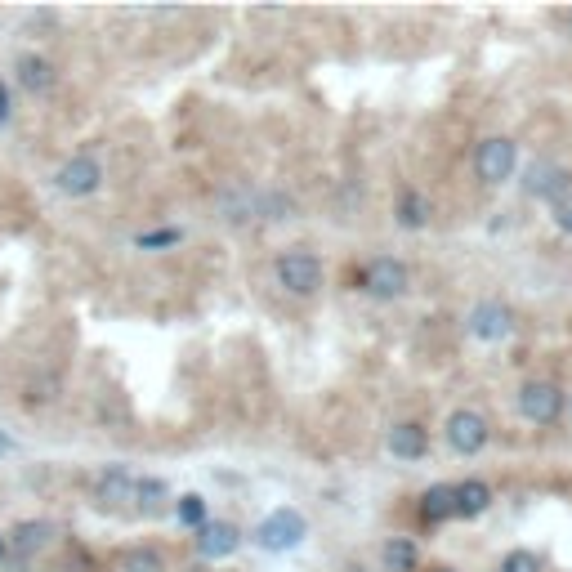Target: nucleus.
I'll use <instances>...</instances> for the list:
<instances>
[{
    "label": "nucleus",
    "instance_id": "412c9836",
    "mask_svg": "<svg viewBox=\"0 0 572 572\" xmlns=\"http://www.w3.org/2000/svg\"><path fill=\"white\" fill-rule=\"evenodd\" d=\"M121 572H166V559L148 546H135V550H126V559H121Z\"/></svg>",
    "mask_w": 572,
    "mask_h": 572
},
{
    "label": "nucleus",
    "instance_id": "4468645a",
    "mask_svg": "<svg viewBox=\"0 0 572 572\" xmlns=\"http://www.w3.org/2000/svg\"><path fill=\"white\" fill-rule=\"evenodd\" d=\"M14 72H18V85H23V90H32V94L54 90V63L45 59V54H18Z\"/></svg>",
    "mask_w": 572,
    "mask_h": 572
},
{
    "label": "nucleus",
    "instance_id": "f3484780",
    "mask_svg": "<svg viewBox=\"0 0 572 572\" xmlns=\"http://www.w3.org/2000/svg\"><path fill=\"white\" fill-rule=\"evenodd\" d=\"M380 559H385L389 572H416V564H421V550H416L412 537H389L385 550H380Z\"/></svg>",
    "mask_w": 572,
    "mask_h": 572
},
{
    "label": "nucleus",
    "instance_id": "f257e3e1",
    "mask_svg": "<svg viewBox=\"0 0 572 572\" xmlns=\"http://www.w3.org/2000/svg\"><path fill=\"white\" fill-rule=\"evenodd\" d=\"M514 407H519V416L528 425H555L559 416L568 412V394L559 389V380H523L519 394H514Z\"/></svg>",
    "mask_w": 572,
    "mask_h": 572
},
{
    "label": "nucleus",
    "instance_id": "6ab92c4d",
    "mask_svg": "<svg viewBox=\"0 0 572 572\" xmlns=\"http://www.w3.org/2000/svg\"><path fill=\"white\" fill-rule=\"evenodd\" d=\"M166 501H170V488H166L161 479H139V483H135V505H139V510L157 514Z\"/></svg>",
    "mask_w": 572,
    "mask_h": 572
},
{
    "label": "nucleus",
    "instance_id": "c756f323",
    "mask_svg": "<svg viewBox=\"0 0 572 572\" xmlns=\"http://www.w3.org/2000/svg\"><path fill=\"white\" fill-rule=\"evenodd\" d=\"M438 572H456V568H438Z\"/></svg>",
    "mask_w": 572,
    "mask_h": 572
},
{
    "label": "nucleus",
    "instance_id": "393cba45",
    "mask_svg": "<svg viewBox=\"0 0 572 572\" xmlns=\"http://www.w3.org/2000/svg\"><path fill=\"white\" fill-rule=\"evenodd\" d=\"M9 117H14V94H9V85L0 81V126H9Z\"/></svg>",
    "mask_w": 572,
    "mask_h": 572
},
{
    "label": "nucleus",
    "instance_id": "9b49d317",
    "mask_svg": "<svg viewBox=\"0 0 572 572\" xmlns=\"http://www.w3.org/2000/svg\"><path fill=\"white\" fill-rule=\"evenodd\" d=\"M54 537H59V528H54L50 519H23L9 532V555L32 559V555H41V550H50Z\"/></svg>",
    "mask_w": 572,
    "mask_h": 572
},
{
    "label": "nucleus",
    "instance_id": "dca6fc26",
    "mask_svg": "<svg viewBox=\"0 0 572 572\" xmlns=\"http://www.w3.org/2000/svg\"><path fill=\"white\" fill-rule=\"evenodd\" d=\"M456 514V483H434V488H425L421 497V519L425 523H443Z\"/></svg>",
    "mask_w": 572,
    "mask_h": 572
},
{
    "label": "nucleus",
    "instance_id": "c85d7f7f",
    "mask_svg": "<svg viewBox=\"0 0 572 572\" xmlns=\"http://www.w3.org/2000/svg\"><path fill=\"white\" fill-rule=\"evenodd\" d=\"M568 416H572V394H568Z\"/></svg>",
    "mask_w": 572,
    "mask_h": 572
},
{
    "label": "nucleus",
    "instance_id": "2eb2a0df",
    "mask_svg": "<svg viewBox=\"0 0 572 572\" xmlns=\"http://www.w3.org/2000/svg\"><path fill=\"white\" fill-rule=\"evenodd\" d=\"M488 505H492V488L483 479L456 483V519H479Z\"/></svg>",
    "mask_w": 572,
    "mask_h": 572
},
{
    "label": "nucleus",
    "instance_id": "f8f14e48",
    "mask_svg": "<svg viewBox=\"0 0 572 572\" xmlns=\"http://www.w3.org/2000/svg\"><path fill=\"white\" fill-rule=\"evenodd\" d=\"M135 474L126 470V465H108V470L94 479V497L103 505H135Z\"/></svg>",
    "mask_w": 572,
    "mask_h": 572
},
{
    "label": "nucleus",
    "instance_id": "9d476101",
    "mask_svg": "<svg viewBox=\"0 0 572 572\" xmlns=\"http://www.w3.org/2000/svg\"><path fill=\"white\" fill-rule=\"evenodd\" d=\"M237 546H242V528L228 519H206V528L197 532V555L206 559V564H215V559H228L237 555Z\"/></svg>",
    "mask_w": 572,
    "mask_h": 572
},
{
    "label": "nucleus",
    "instance_id": "bb28decb",
    "mask_svg": "<svg viewBox=\"0 0 572 572\" xmlns=\"http://www.w3.org/2000/svg\"><path fill=\"white\" fill-rule=\"evenodd\" d=\"M9 559V537H0V564Z\"/></svg>",
    "mask_w": 572,
    "mask_h": 572
},
{
    "label": "nucleus",
    "instance_id": "aec40b11",
    "mask_svg": "<svg viewBox=\"0 0 572 572\" xmlns=\"http://www.w3.org/2000/svg\"><path fill=\"white\" fill-rule=\"evenodd\" d=\"M175 514H179V523H184V528H197V532L206 528V501L197 497V492H184V497L175 501Z\"/></svg>",
    "mask_w": 572,
    "mask_h": 572
},
{
    "label": "nucleus",
    "instance_id": "1a4fd4ad",
    "mask_svg": "<svg viewBox=\"0 0 572 572\" xmlns=\"http://www.w3.org/2000/svg\"><path fill=\"white\" fill-rule=\"evenodd\" d=\"M99 184H103V166L94 157H72L54 170V188L63 197H90L99 193Z\"/></svg>",
    "mask_w": 572,
    "mask_h": 572
},
{
    "label": "nucleus",
    "instance_id": "a878e982",
    "mask_svg": "<svg viewBox=\"0 0 572 572\" xmlns=\"http://www.w3.org/2000/svg\"><path fill=\"white\" fill-rule=\"evenodd\" d=\"M9 452H14V438H9L5 429H0V456H9Z\"/></svg>",
    "mask_w": 572,
    "mask_h": 572
},
{
    "label": "nucleus",
    "instance_id": "4be33fe9",
    "mask_svg": "<svg viewBox=\"0 0 572 572\" xmlns=\"http://www.w3.org/2000/svg\"><path fill=\"white\" fill-rule=\"evenodd\" d=\"M184 242V233L179 228H152V233H139L135 246L139 251H166V246H179Z\"/></svg>",
    "mask_w": 572,
    "mask_h": 572
},
{
    "label": "nucleus",
    "instance_id": "423d86ee",
    "mask_svg": "<svg viewBox=\"0 0 572 572\" xmlns=\"http://www.w3.org/2000/svg\"><path fill=\"white\" fill-rule=\"evenodd\" d=\"M514 309L501 300H479L470 309V318H465V331H470L474 340H483V345H501V340L514 336Z\"/></svg>",
    "mask_w": 572,
    "mask_h": 572
},
{
    "label": "nucleus",
    "instance_id": "b1692460",
    "mask_svg": "<svg viewBox=\"0 0 572 572\" xmlns=\"http://www.w3.org/2000/svg\"><path fill=\"white\" fill-rule=\"evenodd\" d=\"M550 219H555V228H559V233L572 237V193H568V197H559V202L550 206Z\"/></svg>",
    "mask_w": 572,
    "mask_h": 572
},
{
    "label": "nucleus",
    "instance_id": "7ed1b4c3",
    "mask_svg": "<svg viewBox=\"0 0 572 572\" xmlns=\"http://www.w3.org/2000/svg\"><path fill=\"white\" fill-rule=\"evenodd\" d=\"M309 537V519H304L295 505H278L273 514H264V523L255 528V546L269 550V555H286L300 541Z\"/></svg>",
    "mask_w": 572,
    "mask_h": 572
},
{
    "label": "nucleus",
    "instance_id": "0eeeda50",
    "mask_svg": "<svg viewBox=\"0 0 572 572\" xmlns=\"http://www.w3.org/2000/svg\"><path fill=\"white\" fill-rule=\"evenodd\" d=\"M523 193L555 206L559 197L572 193V170L559 166V161H550V157H537L528 170H523Z\"/></svg>",
    "mask_w": 572,
    "mask_h": 572
},
{
    "label": "nucleus",
    "instance_id": "5701e85b",
    "mask_svg": "<svg viewBox=\"0 0 572 572\" xmlns=\"http://www.w3.org/2000/svg\"><path fill=\"white\" fill-rule=\"evenodd\" d=\"M501 572H541V559L532 555V550H510V555L501 559Z\"/></svg>",
    "mask_w": 572,
    "mask_h": 572
},
{
    "label": "nucleus",
    "instance_id": "6e6552de",
    "mask_svg": "<svg viewBox=\"0 0 572 572\" xmlns=\"http://www.w3.org/2000/svg\"><path fill=\"white\" fill-rule=\"evenodd\" d=\"M407 286H412V273H407V264L394 260V255H380V260H371L367 269H362V291H367L371 300H398V295H407Z\"/></svg>",
    "mask_w": 572,
    "mask_h": 572
},
{
    "label": "nucleus",
    "instance_id": "cd10ccee",
    "mask_svg": "<svg viewBox=\"0 0 572 572\" xmlns=\"http://www.w3.org/2000/svg\"><path fill=\"white\" fill-rule=\"evenodd\" d=\"M564 23H568V32H572V9H568V14H564Z\"/></svg>",
    "mask_w": 572,
    "mask_h": 572
},
{
    "label": "nucleus",
    "instance_id": "a211bd4d",
    "mask_svg": "<svg viewBox=\"0 0 572 572\" xmlns=\"http://www.w3.org/2000/svg\"><path fill=\"white\" fill-rule=\"evenodd\" d=\"M394 215H398V224L416 233V228L429 224V197L416 193V188H403V197H398V211H394Z\"/></svg>",
    "mask_w": 572,
    "mask_h": 572
},
{
    "label": "nucleus",
    "instance_id": "20e7f679",
    "mask_svg": "<svg viewBox=\"0 0 572 572\" xmlns=\"http://www.w3.org/2000/svg\"><path fill=\"white\" fill-rule=\"evenodd\" d=\"M514 166H519V143L510 135H488L474 148V175L488 188H501L514 175Z\"/></svg>",
    "mask_w": 572,
    "mask_h": 572
},
{
    "label": "nucleus",
    "instance_id": "f03ea898",
    "mask_svg": "<svg viewBox=\"0 0 572 572\" xmlns=\"http://www.w3.org/2000/svg\"><path fill=\"white\" fill-rule=\"evenodd\" d=\"M273 278L286 295H295V300H309V295L322 291V260L313 251H304V246H295V251H282L278 264H273Z\"/></svg>",
    "mask_w": 572,
    "mask_h": 572
},
{
    "label": "nucleus",
    "instance_id": "ddd939ff",
    "mask_svg": "<svg viewBox=\"0 0 572 572\" xmlns=\"http://www.w3.org/2000/svg\"><path fill=\"white\" fill-rule=\"evenodd\" d=\"M389 452L398 456V461H421V456L429 452V429L416 425V421H398L394 429H389Z\"/></svg>",
    "mask_w": 572,
    "mask_h": 572
},
{
    "label": "nucleus",
    "instance_id": "39448f33",
    "mask_svg": "<svg viewBox=\"0 0 572 572\" xmlns=\"http://www.w3.org/2000/svg\"><path fill=\"white\" fill-rule=\"evenodd\" d=\"M443 438L456 456H479L492 438V425H488V416L474 412V407H456L443 425Z\"/></svg>",
    "mask_w": 572,
    "mask_h": 572
}]
</instances>
